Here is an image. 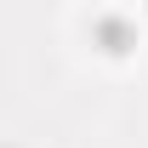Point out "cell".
<instances>
[{
	"label": "cell",
	"mask_w": 148,
	"mask_h": 148,
	"mask_svg": "<svg viewBox=\"0 0 148 148\" xmlns=\"http://www.w3.org/2000/svg\"><path fill=\"white\" fill-rule=\"evenodd\" d=\"M143 23H148V0H143Z\"/></svg>",
	"instance_id": "obj_2"
},
{
	"label": "cell",
	"mask_w": 148,
	"mask_h": 148,
	"mask_svg": "<svg viewBox=\"0 0 148 148\" xmlns=\"http://www.w3.org/2000/svg\"><path fill=\"white\" fill-rule=\"evenodd\" d=\"M86 29H91V51L108 57V63H131V57L143 51V23L131 17V12H86Z\"/></svg>",
	"instance_id": "obj_1"
}]
</instances>
